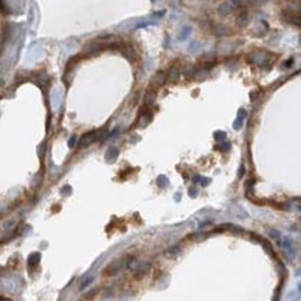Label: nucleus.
Instances as JSON below:
<instances>
[{
    "label": "nucleus",
    "instance_id": "f257e3e1",
    "mask_svg": "<svg viewBox=\"0 0 301 301\" xmlns=\"http://www.w3.org/2000/svg\"><path fill=\"white\" fill-rule=\"evenodd\" d=\"M232 6V3H223L222 6L218 8V11H219V14H222V15H226V14H229L230 11L233 10V7H230Z\"/></svg>",
    "mask_w": 301,
    "mask_h": 301
},
{
    "label": "nucleus",
    "instance_id": "f03ea898",
    "mask_svg": "<svg viewBox=\"0 0 301 301\" xmlns=\"http://www.w3.org/2000/svg\"><path fill=\"white\" fill-rule=\"evenodd\" d=\"M247 22H249V14H247V13H243L242 15H240L239 18H237V24H239L240 26H244Z\"/></svg>",
    "mask_w": 301,
    "mask_h": 301
},
{
    "label": "nucleus",
    "instance_id": "7ed1b4c3",
    "mask_svg": "<svg viewBox=\"0 0 301 301\" xmlns=\"http://www.w3.org/2000/svg\"><path fill=\"white\" fill-rule=\"evenodd\" d=\"M153 100H154V93L153 92H147V93H146V104L151 103Z\"/></svg>",
    "mask_w": 301,
    "mask_h": 301
}]
</instances>
